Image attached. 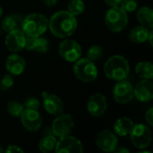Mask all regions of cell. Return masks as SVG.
<instances>
[{"label": "cell", "instance_id": "6da1fadb", "mask_svg": "<svg viewBox=\"0 0 153 153\" xmlns=\"http://www.w3.org/2000/svg\"><path fill=\"white\" fill-rule=\"evenodd\" d=\"M77 24L75 16L65 10L55 13L48 20V28L51 33L61 39L73 35L77 29Z\"/></svg>", "mask_w": 153, "mask_h": 153}, {"label": "cell", "instance_id": "7a4b0ae2", "mask_svg": "<svg viewBox=\"0 0 153 153\" xmlns=\"http://www.w3.org/2000/svg\"><path fill=\"white\" fill-rule=\"evenodd\" d=\"M104 73L110 80L116 82L126 80L130 74V65L125 56L115 55L105 62Z\"/></svg>", "mask_w": 153, "mask_h": 153}, {"label": "cell", "instance_id": "3957f363", "mask_svg": "<svg viewBox=\"0 0 153 153\" xmlns=\"http://www.w3.org/2000/svg\"><path fill=\"white\" fill-rule=\"evenodd\" d=\"M48 28V18L39 13L27 15L21 23V30L26 37H39L45 33Z\"/></svg>", "mask_w": 153, "mask_h": 153}, {"label": "cell", "instance_id": "277c9868", "mask_svg": "<svg viewBox=\"0 0 153 153\" xmlns=\"http://www.w3.org/2000/svg\"><path fill=\"white\" fill-rule=\"evenodd\" d=\"M105 23L108 29L113 32H121L128 23L127 13L119 5L111 6L106 13Z\"/></svg>", "mask_w": 153, "mask_h": 153}, {"label": "cell", "instance_id": "5b68a950", "mask_svg": "<svg viewBox=\"0 0 153 153\" xmlns=\"http://www.w3.org/2000/svg\"><path fill=\"white\" fill-rule=\"evenodd\" d=\"M74 74L76 78L83 82H91L98 76V68L93 61L89 58H79L74 62Z\"/></svg>", "mask_w": 153, "mask_h": 153}, {"label": "cell", "instance_id": "8992f818", "mask_svg": "<svg viewBox=\"0 0 153 153\" xmlns=\"http://www.w3.org/2000/svg\"><path fill=\"white\" fill-rule=\"evenodd\" d=\"M129 134L132 143L138 149H145L149 147L152 143V131L150 127L144 124L134 125Z\"/></svg>", "mask_w": 153, "mask_h": 153}, {"label": "cell", "instance_id": "52a82bcc", "mask_svg": "<svg viewBox=\"0 0 153 153\" xmlns=\"http://www.w3.org/2000/svg\"><path fill=\"white\" fill-rule=\"evenodd\" d=\"M58 53L60 56L66 62L74 63L82 56V49L81 45L77 41L66 39L61 41V43L59 44Z\"/></svg>", "mask_w": 153, "mask_h": 153}, {"label": "cell", "instance_id": "ba28073f", "mask_svg": "<svg viewBox=\"0 0 153 153\" xmlns=\"http://www.w3.org/2000/svg\"><path fill=\"white\" fill-rule=\"evenodd\" d=\"M74 127V122L71 115L60 114L54 119L51 128L56 137H63L72 133Z\"/></svg>", "mask_w": 153, "mask_h": 153}, {"label": "cell", "instance_id": "9c48e42d", "mask_svg": "<svg viewBox=\"0 0 153 153\" xmlns=\"http://www.w3.org/2000/svg\"><path fill=\"white\" fill-rule=\"evenodd\" d=\"M113 97L119 104L129 103L134 99V86L126 80L117 81L113 89Z\"/></svg>", "mask_w": 153, "mask_h": 153}, {"label": "cell", "instance_id": "30bf717a", "mask_svg": "<svg viewBox=\"0 0 153 153\" xmlns=\"http://www.w3.org/2000/svg\"><path fill=\"white\" fill-rule=\"evenodd\" d=\"M55 151L57 153H81L83 152V146L79 139L68 134L60 137Z\"/></svg>", "mask_w": 153, "mask_h": 153}, {"label": "cell", "instance_id": "8fae6325", "mask_svg": "<svg viewBox=\"0 0 153 153\" xmlns=\"http://www.w3.org/2000/svg\"><path fill=\"white\" fill-rule=\"evenodd\" d=\"M25 41H26V35L23 31L16 28L9 32H7V36L5 37V47L6 48L13 52L17 53L22 51L25 48Z\"/></svg>", "mask_w": 153, "mask_h": 153}, {"label": "cell", "instance_id": "7c38bea8", "mask_svg": "<svg viewBox=\"0 0 153 153\" xmlns=\"http://www.w3.org/2000/svg\"><path fill=\"white\" fill-rule=\"evenodd\" d=\"M20 118L22 126L30 132H37L42 125V117L35 109L24 108Z\"/></svg>", "mask_w": 153, "mask_h": 153}, {"label": "cell", "instance_id": "4fadbf2b", "mask_svg": "<svg viewBox=\"0 0 153 153\" xmlns=\"http://www.w3.org/2000/svg\"><path fill=\"white\" fill-rule=\"evenodd\" d=\"M97 146L105 152H114L118 146V139L113 132L109 130H103L96 136Z\"/></svg>", "mask_w": 153, "mask_h": 153}, {"label": "cell", "instance_id": "5bb4252c", "mask_svg": "<svg viewBox=\"0 0 153 153\" xmlns=\"http://www.w3.org/2000/svg\"><path fill=\"white\" fill-rule=\"evenodd\" d=\"M108 100L104 94L95 93L90 97L87 102L88 112L95 117H101L107 110Z\"/></svg>", "mask_w": 153, "mask_h": 153}, {"label": "cell", "instance_id": "9a60e30c", "mask_svg": "<svg viewBox=\"0 0 153 153\" xmlns=\"http://www.w3.org/2000/svg\"><path fill=\"white\" fill-rule=\"evenodd\" d=\"M41 97L43 100V106L45 110L53 116H58L64 112L65 106L63 100L56 96V94H51L47 91H43L41 93Z\"/></svg>", "mask_w": 153, "mask_h": 153}, {"label": "cell", "instance_id": "2e32d148", "mask_svg": "<svg viewBox=\"0 0 153 153\" xmlns=\"http://www.w3.org/2000/svg\"><path fill=\"white\" fill-rule=\"evenodd\" d=\"M134 97L139 101L149 102L153 99V83L152 80L143 79L134 87Z\"/></svg>", "mask_w": 153, "mask_h": 153}, {"label": "cell", "instance_id": "e0dca14e", "mask_svg": "<svg viewBox=\"0 0 153 153\" xmlns=\"http://www.w3.org/2000/svg\"><path fill=\"white\" fill-rule=\"evenodd\" d=\"M26 67L25 60L18 54H11L7 56L5 61V68L7 72L12 75L22 74Z\"/></svg>", "mask_w": 153, "mask_h": 153}, {"label": "cell", "instance_id": "ac0fdd59", "mask_svg": "<svg viewBox=\"0 0 153 153\" xmlns=\"http://www.w3.org/2000/svg\"><path fill=\"white\" fill-rule=\"evenodd\" d=\"M25 48L30 51L38 53H46L49 48V42L46 38L39 37H26Z\"/></svg>", "mask_w": 153, "mask_h": 153}, {"label": "cell", "instance_id": "d6986e66", "mask_svg": "<svg viewBox=\"0 0 153 153\" xmlns=\"http://www.w3.org/2000/svg\"><path fill=\"white\" fill-rule=\"evenodd\" d=\"M151 31H152V30H150L143 25L135 26L130 30L129 39L131 41H133L134 43L142 44L148 40Z\"/></svg>", "mask_w": 153, "mask_h": 153}, {"label": "cell", "instance_id": "ffe728a7", "mask_svg": "<svg viewBox=\"0 0 153 153\" xmlns=\"http://www.w3.org/2000/svg\"><path fill=\"white\" fill-rule=\"evenodd\" d=\"M134 126V124L132 119L128 117H121L115 122L114 132L119 136H126L131 133Z\"/></svg>", "mask_w": 153, "mask_h": 153}, {"label": "cell", "instance_id": "44dd1931", "mask_svg": "<svg viewBox=\"0 0 153 153\" xmlns=\"http://www.w3.org/2000/svg\"><path fill=\"white\" fill-rule=\"evenodd\" d=\"M136 17L141 25L152 30L153 28V11L149 6H143L139 8Z\"/></svg>", "mask_w": 153, "mask_h": 153}, {"label": "cell", "instance_id": "7402d4cb", "mask_svg": "<svg viewBox=\"0 0 153 153\" xmlns=\"http://www.w3.org/2000/svg\"><path fill=\"white\" fill-rule=\"evenodd\" d=\"M135 74L138 77L145 80H152L153 65L152 63L147 61L140 62L135 66Z\"/></svg>", "mask_w": 153, "mask_h": 153}, {"label": "cell", "instance_id": "603a6c76", "mask_svg": "<svg viewBox=\"0 0 153 153\" xmlns=\"http://www.w3.org/2000/svg\"><path fill=\"white\" fill-rule=\"evenodd\" d=\"M22 22L20 20V17L17 15H7L5 16L2 21V29L3 30L9 32L16 28L19 27V24H21Z\"/></svg>", "mask_w": 153, "mask_h": 153}, {"label": "cell", "instance_id": "cb8c5ba5", "mask_svg": "<svg viewBox=\"0 0 153 153\" xmlns=\"http://www.w3.org/2000/svg\"><path fill=\"white\" fill-rule=\"evenodd\" d=\"M56 142V136H44L39 143V150L43 153L55 151Z\"/></svg>", "mask_w": 153, "mask_h": 153}, {"label": "cell", "instance_id": "d4e9b609", "mask_svg": "<svg viewBox=\"0 0 153 153\" xmlns=\"http://www.w3.org/2000/svg\"><path fill=\"white\" fill-rule=\"evenodd\" d=\"M6 110L10 116L13 117H20L22 111L24 110V106L16 100H11L6 105Z\"/></svg>", "mask_w": 153, "mask_h": 153}, {"label": "cell", "instance_id": "484cf974", "mask_svg": "<svg viewBox=\"0 0 153 153\" xmlns=\"http://www.w3.org/2000/svg\"><path fill=\"white\" fill-rule=\"evenodd\" d=\"M85 10V4L82 0H71L68 3V12L74 16L82 14Z\"/></svg>", "mask_w": 153, "mask_h": 153}, {"label": "cell", "instance_id": "4316f807", "mask_svg": "<svg viewBox=\"0 0 153 153\" xmlns=\"http://www.w3.org/2000/svg\"><path fill=\"white\" fill-rule=\"evenodd\" d=\"M103 48L100 45H92L89 48L87 51V58L90 60L95 62L97 60H100L103 56Z\"/></svg>", "mask_w": 153, "mask_h": 153}, {"label": "cell", "instance_id": "83f0119b", "mask_svg": "<svg viewBox=\"0 0 153 153\" xmlns=\"http://www.w3.org/2000/svg\"><path fill=\"white\" fill-rule=\"evenodd\" d=\"M138 0H122L119 6L126 13H133L138 9Z\"/></svg>", "mask_w": 153, "mask_h": 153}, {"label": "cell", "instance_id": "f1b7e54d", "mask_svg": "<svg viewBox=\"0 0 153 153\" xmlns=\"http://www.w3.org/2000/svg\"><path fill=\"white\" fill-rule=\"evenodd\" d=\"M13 85V79L12 74H4L1 79H0V89L2 91H8L10 90Z\"/></svg>", "mask_w": 153, "mask_h": 153}, {"label": "cell", "instance_id": "f546056e", "mask_svg": "<svg viewBox=\"0 0 153 153\" xmlns=\"http://www.w3.org/2000/svg\"><path fill=\"white\" fill-rule=\"evenodd\" d=\"M23 106H24V108L38 110V108H39V101L37 99H35V98H29L25 101Z\"/></svg>", "mask_w": 153, "mask_h": 153}, {"label": "cell", "instance_id": "4dcf8cb0", "mask_svg": "<svg viewBox=\"0 0 153 153\" xmlns=\"http://www.w3.org/2000/svg\"><path fill=\"white\" fill-rule=\"evenodd\" d=\"M4 152L6 153H14V152H23V150L21 149L19 146L17 145H9L7 146V148L4 150Z\"/></svg>", "mask_w": 153, "mask_h": 153}, {"label": "cell", "instance_id": "1f68e13d", "mask_svg": "<svg viewBox=\"0 0 153 153\" xmlns=\"http://www.w3.org/2000/svg\"><path fill=\"white\" fill-rule=\"evenodd\" d=\"M145 119H146L147 123H148L151 126H153V108H151L147 111V113H146V115H145Z\"/></svg>", "mask_w": 153, "mask_h": 153}, {"label": "cell", "instance_id": "d6a6232c", "mask_svg": "<svg viewBox=\"0 0 153 153\" xmlns=\"http://www.w3.org/2000/svg\"><path fill=\"white\" fill-rule=\"evenodd\" d=\"M105 3L108 5V6H117L120 4L122 0H104Z\"/></svg>", "mask_w": 153, "mask_h": 153}, {"label": "cell", "instance_id": "836d02e7", "mask_svg": "<svg viewBox=\"0 0 153 153\" xmlns=\"http://www.w3.org/2000/svg\"><path fill=\"white\" fill-rule=\"evenodd\" d=\"M42 134H43V136H55L54 135V133H53V130H52L51 127H46L43 130Z\"/></svg>", "mask_w": 153, "mask_h": 153}, {"label": "cell", "instance_id": "e575fe53", "mask_svg": "<svg viewBox=\"0 0 153 153\" xmlns=\"http://www.w3.org/2000/svg\"><path fill=\"white\" fill-rule=\"evenodd\" d=\"M57 2H58V0H43L44 4L47 6H49V7L55 6Z\"/></svg>", "mask_w": 153, "mask_h": 153}, {"label": "cell", "instance_id": "d590c367", "mask_svg": "<svg viewBox=\"0 0 153 153\" xmlns=\"http://www.w3.org/2000/svg\"><path fill=\"white\" fill-rule=\"evenodd\" d=\"M114 152L116 153H129V150L126 149V148H123V147H117L116 150L114 151Z\"/></svg>", "mask_w": 153, "mask_h": 153}, {"label": "cell", "instance_id": "8d00e7d4", "mask_svg": "<svg viewBox=\"0 0 153 153\" xmlns=\"http://www.w3.org/2000/svg\"><path fill=\"white\" fill-rule=\"evenodd\" d=\"M2 15H3V9H2V7L0 6V19L2 18Z\"/></svg>", "mask_w": 153, "mask_h": 153}, {"label": "cell", "instance_id": "74e56055", "mask_svg": "<svg viewBox=\"0 0 153 153\" xmlns=\"http://www.w3.org/2000/svg\"><path fill=\"white\" fill-rule=\"evenodd\" d=\"M4 152V149H3V148L0 146V152Z\"/></svg>", "mask_w": 153, "mask_h": 153}, {"label": "cell", "instance_id": "f35d334b", "mask_svg": "<svg viewBox=\"0 0 153 153\" xmlns=\"http://www.w3.org/2000/svg\"><path fill=\"white\" fill-rule=\"evenodd\" d=\"M1 32H2V31H1V30H0V35H1Z\"/></svg>", "mask_w": 153, "mask_h": 153}]
</instances>
